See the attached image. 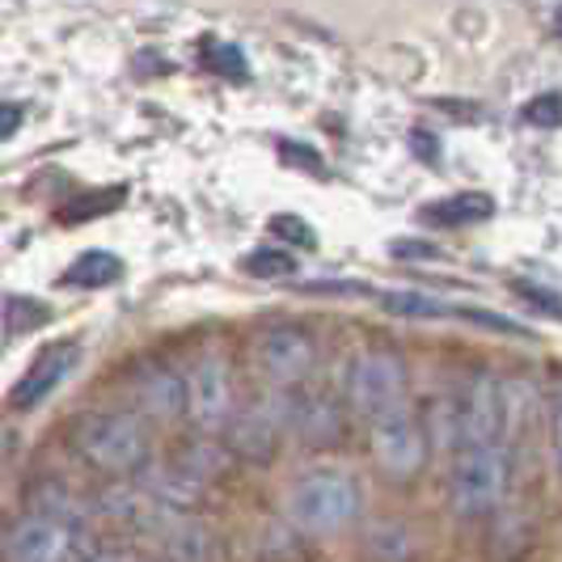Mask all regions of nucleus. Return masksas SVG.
<instances>
[{
	"instance_id": "obj_12",
	"label": "nucleus",
	"mask_w": 562,
	"mask_h": 562,
	"mask_svg": "<svg viewBox=\"0 0 562 562\" xmlns=\"http://www.w3.org/2000/svg\"><path fill=\"white\" fill-rule=\"evenodd\" d=\"M149 537H153V546H157L169 562H216V537L207 533L203 521L165 512V516L153 524Z\"/></svg>"
},
{
	"instance_id": "obj_25",
	"label": "nucleus",
	"mask_w": 562,
	"mask_h": 562,
	"mask_svg": "<svg viewBox=\"0 0 562 562\" xmlns=\"http://www.w3.org/2000/svg\"><path fill=\"white\" fill-rule=\"evenodd\" d=\"M4 314H9V330H35V325H42V321L51 318L47 305L26 301V296H13V301L4 305Z\"/></svg>"
},
{
	"instance_id": "obj_22",
	"label": "nucleus",
	"mask_w": 562,
	"mask_h": 562,
	"mask_svg": "<svg viewBox=\"0 0 562 562\" xmlns=\"http://www.w3.org/2000/svg\"><path fill=\"white\" fill-rule=\"evenodd\" d=\"M245 276H254V280H283V276H292L296 271V258L288 254V250H276V245H267V250H254V254H245Z\"/></svg>"
},
{
	"instance_id": "obj_4",
	"label": "nucleus",
	"mask_w": 562,
	"mask_h": 562,
	"mask_svg": "<svg viewBox=\"0 0 562 562\" xmlns=\"http://www.w3.org/2000/svg\"><path fill=\"white\" fill-rule=\"evenodd\" d=\"M238 414V389H233V363L220 352H203L187 372V419L200 436H216Z\"/></svg>"
},
{
	"instance_id": "obj_27",
	"label": "nucleus",
	"mask_w": 562,
	"mask_h": 562,
	"mask_svg": "<svg viewBox=\"0 0 562 562\" xmlns=\"http://www.w3.org/2000/svg\"><path fill=\"white\" fill-rule=\"evenodd\" d=\"M271 238L288 241V245H314V229L301 216H276L271 220Z\"/></svg>"
},
{
	"instance_id": "obj_19",
	"label": "nucleus",
	"mask_w": 562,
	"mask_h": 562,
	"mask_svg": "<svg viewBox=\"0 0 562 562\" xmlns=\"http://www.w3.org/2000/svg\"><path fill=\"white\" fill-rule=\"evenodd\" d=\"M127 200V187H106V191H93V195H80V200L64 203L60 207V220L64 225H85V220H98L106 212H115Z\"/></svg>"
},
{
	"instance_id": "obj_15",
	"label": "nucleus",
	"mask_w": 562,
	"mask_h": 562,
	"mask_svg": "<svg viewBox=\"0 0 562 562\" xmlns=\"http://www.w3.org/2000/svg\"><path fill=\"white\" fill-rule=\"evenodd\" d=\"M292 419H296V432L314 444V448H334V444L343 440V414H339V401L325 398V394H309V398H301L296 401V410H292Z\"/></svg>"
},
{
	"instance_id": "obj_1",
	"label": "nucleus",
	"mask_w": 562,
	"mask_h": 562,
	"mask_svg": "<svg viewBox=\"0 0 562 562\" xmlns=\"http://www.w3.org/2000/svg\"><path fill=\"white\" fill-rule=\"evenodd\" d=\"M363 482L343 465H318L292 482L288 490V521L305 537H330L360 521Z\"/></svg>"
},
{
	"instance_id": "obj_6",
	"label": "nucleus",
	"mask_w": 562,
	"mask_h": 562,
	"mask_svg": "<svg viewBox=\"0 0 562 562\" xmlns=\"http://www.w3.org/2000/svg\"><path fill=\"white\" fill-rule=\"evenodd\" d=\"M347 398L352 410L363 414L368 423L385 410H394L406 401V363L398 352H385V347H372L356 356L352 363V376H347Z\"/></svg>"
},
{
	"instance_id": "obj_17",
	"label": "nucleus",
	"mask_w": 562,
	"mask_h": 562,
	"mask_svg": "<svg viewBox=\"0 0 562 562\" xmlns=\"http://www.w3.org/2000/svg\"><path fill=\"white\" fill-rule=\"evenodd\" d=\"M123 276V263L106 250H89L64 271V288H106Z\"/></svg>"
},
{
	"instance_id": "obj_29",
	"label": "nucleus",
	"mask_w": 562,
	"mask_h": 562,
	"mask_svg": "<svg viewBox=\"0 0 562 562\" xmlns=\"http://www.w3.org/2000/svg\"><path fill=\"white\" fill-rule=\"evenodd\" d=\"M389 254L394 258H406V263H423V258H440V250L436 245H427V241H410V238H401L389 245Z\"/></svg>"
},
{
	"instance_id": "obj_5",
	"label": "nucleus",
	"mask_w": 562,
	"mask_h": 562,
	"mask_svg": "<svg viewBox=\"0 0 562 562\" xmlns=\"http://www.w3.org/2000/svg\"><path fill=\"white\" fill-rule=\"evenodd\" d=\"M368 440H372V457L385 470V478L406 482L427 465V432H423V423H419L410 401L376 414L368 423Z\"/></svg>"
},
{
	"instance_id": "obj_18",
	"label": "nucleus",
	"mask_w": 562,
	"mask_h": 562,
	"mask_svg": "<svg viewBox=\"0 0 562 562\" xmlns=\"http://www.w3.org/2000/svg\"><path fill=\"white\" fill-rule=\"evenodd\" d=\"M182 474H191L195 482H207L216 478V474H225V465H229V448H220V444H212L207 436L203 440H195V444H187L182 448V457L174 461Z\"/></svg>"
},
{
	"instance_id": "obj_11",
	"label": "nucleus",
	"mask_w": 562,
	"mask_h": 562,
	"mask_svg": "<svg viewBox=\"0 0 562 562\" xmlns=\"http://www.w3.org/2000/svg\"><path fill=\"white\" fill-rule=\"evenodd\" d=\"M280 427L283 419L271 406H245L229 419V457H241L250 465H267L280 452Z\"/></svg>"
},
{
	"instance_id": "obj_26",
	"label": "nucleus",
	"mask_w": 562,
	"mask_h": 562,
	"mask_svg": "<svg viewBox=\"0 0 562 562\" xmlns=\"http://www.w3.org/2000/svg\"><path fill=\"white\" fill-rule=\"evenodd\" d=\"M516 288V296L528 301L533 309H541L546 318H562V296H554L550 288H541V283H512Z\"/></svg>"
},
{
	"instance_id": "obj_10",
	"label": "nucleus",
	"mask_w": 562,
	"mask_h": 562,
	"mask_svg": "<svg viewBox=\"0 0 562 562\" xmlns=\"http://www.w3.org/2000/svg\"><path fill=\"white\" fill-rule=\"evenodd\" d=\"M131 389H136V401H140L144 419H153V423H178V419H187V376L174 372L165 360L144 363L136 372V381H131Z\"/></svg>"
},
{
	"instance_id": "obj_13",
	"label": "nucleus",
	"mask_w": 562,
	"mask_h": 562,
	"mask_svg": "<svg viewBox=\"0 0 562 562\" xmlns=\"http://www.w3.org/2000/svg\"><path fill=\"white\" fill-rule=\"evenodd\" d=\"M140 490L165 508V512H174V516H187V512H200L203 508V482H195L191 474H182L178 465H144L140 470Z\"/></svg>"
},
{
	"instance_id": "obj_24",
	"label": "nucleus",
	"mask_w": 562,
	"mask_h": 562,
	"mask_svg": "<svg viewBox=\"0 0 562 562\" xmlns=\"http://www.w3.org/2000/svg\"><path fill=\"white\" fill-rule=\"evenodd\" d=\"M524 123L528 127H559L562 123V93H537L524 102Z\"/></svg>"
},
{
	"instance_id": "obj_9",
	"label": "nucleus",
	"mask_w": 562,
	"mask_h": 562,
	"mask_svg": "<svg viewBox=\"0 0 562 562\" xmlns=\"http://www.w3.org/2000/svg\"><path fill=\"white\" fill-rule=\"evenodd\" d=\"M461 406V440L465 448L474 444H503L508 436V398H503V381H495L490 372H478L465 389Z\"/></svg>"
},
{
	"instance_id": "obj_31",
	"label": "nucleus",
	"mask_w": 562,
	"mask_h": 562,
	"mask_svg": "<svg viewBox=\"0 0 562 562\" xmlns=\"http://www.w3.org/2000/svg\"><path fill=\"white\" fill-rule=\"evenodd\" d=\"M77 562H140V554L127 546H89V550H80Z\"/></svg>"
},
{
	"instance_id": "obj_30",
	"label": "nucleus",
	"mask_w": 562,
	"mask_h": 562,
	"mask_svg": "<svg viewBox=\"0 0 562 562\" xmlns=\"http://www.w3.org/2000/svg\"><path fill=\"white\" fill-rule=\"evenodd\" d=\"M550 457H554V470L562 478V389L550 398Z\"/></svg>"
},
{
	"instance_id": "obj_23",
	"label": "nucleus",
	"mask_w": 562,
	"mask_h": 562,
	"mask_svg": "<svg viewBox=\"0 0 562 562\" xmlns=\"http://www.w3.org/2000/svg\"><path fill=\"white\" fill-rule=\"evenodd\" d=\"M452 318L474 321V325H482V330H499V334H512V339H524V334H528L521 321L503 318V314H490V309H478V305H452Z\"/></svg>"
},
{
	"instance_id": "obj_33",
	"label": "nucleus",
	"mask_w": 562,
	"mask_h": 562,
	"mask_svg": "<svg viewBox=\"0 0 562 562\" xmlns=\"http://www.w3.org/2000/svg\"><path fill=\"white\" fill-rule=\"evenodd\" d=\"M22 127V106L17 102H0V140H9Z\"/></svg>"
},
{
	"instance_id": "obj_28",
	"label": "nucleus",
	"mask_w": 562,
	"mask_h": 562,
	"mask_svg": "<svg viewBox=\"0 0 562 562\" xmlns=\"http://www.w3.org/2000/svg\"><path fill=\"white\" fill-rule=\"evenodd\" d=\"M207 51H212V68H229L233 77H245V64H241V55H238V47H225V42H212L207 39Z\"/></svg>"
},
{
	"instance_id": "obj_20",
	"label": "nucleus",
	"mask_w": 562,
	"mask_h": 562,
	"mask_svg": "<svg viewBox=\"0 0 562 562\" xmlns=\"http://www.w3.org/2000/svg\"><path fill=\"white\" fill-rule=\"evenodd\" d=\"M381 305L398 318H452V305L423 296V292H389V296H381Z\"/></svg>"
},
{
	"instance_id": "obj_32",
	"label": "nucleus",
	"mask_w": 562,
	"mask_h": 562,
	"mask_svg": "<svg viewBox=\"0 0 562 562\" xmlns=\"http://www.w3.org/2000/svg\"><path fill=\"white\" fill-rule=\"evenodd\" d=\"M280 157L292 161V165H305V169H321V157H318V153H309L305 144H283Z\"/></svg>"
},
{
	"instance_id": "obj_35",
	"label": "nucleus",
	"mask_w": 562,
	"mask_h": 562,
	"mask_svg": "<svg viewBox=\"0 0 562 562\" xmlns=\"http://www.w3.org/2000/svg\"><path fill=\"white\" fill-rule=\"evenodd\" d=\"M554 30H559V35H562V9H559V13H554Z\"/></svg>"
},
{
	"instance_id": "obj_21",
	"label": "nucleus",
	"mask_w": 562,
	"mask_h": 562,
	"mask_svg": "<svg viewBox=\"0 0 562 562\" xmlns=\"http://www.w3.org/2000/svg\"><path fill=\"white\" fill-rule=\"evenodd\" d=\"M410 550H414V541H410L401 521H381L372 528V554L381 562H406Z\"/></svg>"
},
{
	"instance_id": "obj_2",
	"label": "nucleus",
	"mask_w": 562,
	"mask_h": 562,
	"mask_svg": "<svg viewBox=\"0 0 562 562\" xmlns=\"http://www.w3.org/2000/svg\"><path fill=\"white\" fill-rule=\"evenodd\" d=\"M77 452L102 474H140L153 461V436L149 423L131 410H98L77 423Z\"/></svg>"
},
{
	"instance_id": "obj_16",
	"label": "nucleus",
	"mask_w": 562,
	"mask_h": 562,
	"mask_svg": "<svg viewBox=\"0 0 562 562\" xmlns=\"http://www.w3.org/2000/svg\"><path fill=\"white\" fill-rule=\"evenodd\" d=\"M495 216V200L482 195V191H465V195H452V200L427 203L423 207V220L436 225V229H457V225H478Z\"/></svg>"
},
{
	"instance_id": "obj_7",
	"label": "nucleus",
	"mask_w": 562,
	"mask_h": 562,
	"mask_svg": "<svg viewBox=\"0 0 562 562\" xmlns=\"http://www.w3.org/2000/svg\"><path fill=\"white\" fill-rule=\"evenodd\" d=\"M85 550L77 524L55 521V516H22L4 537V559L9 562H77Z\"/></svg>"
},
{
	"instance_id": "obj_8",
	"label": "nucleus",
	"mask_w": 562,
	"mask_h": 562,
	"mask_svg": "<svg viewBox=\"0 0 562 562\" xmlns=\"http://www.w3.org/2000/svg\"><path fill=\"white\" fill-rule=\"evenodd\" d=\"M254 360L263 363V372L276 385H301L314 372L318 347H314L309 330H301L292 321H276V325H263L254 334Z\"/></svg>"
},
{
	"instance_id": "obj_3",
	"label": "nucleus",
	"mask_w": 562,
	"mask_h": 562,
	"mask_svg": "<svg viewBox=\"0 0 562 562\" xmlns=\"http://www.w3.org/2000/svg\"><path fill=\"white\" fill-rule=\"evenodd\" d=\"M512 482V452L508 444H474L461 448L448 478V503L457 516H486L503 503Z\"/></svg>"
},
{
	"instance_id": "obj_14",
	"label": "nucleus",
	"mask_w": 562,
	"mask_h": 562,
	"mask_svg": "<svg viewBox=\"0 0 562 562\" xmlns=\"http://www.w3.org/2000/svg\"><path fill=\"white\" fill-rule=\"evenodd\" d=\"M73 363H77V347H73V343L47 347L39 360L26 368V376L13 385V406H17V410H35V406L73 372Z\"/></svg>"
},
{
	"instance_id": "obj_34",
	"label": "nucleus",
	"mask_w": 562,
	"mask_h": 562,
	"mask_svg": "<svg viewBox=\"0 0 562 562\" xmlns=\"http://www.w3.org/2000/svg\"><path fill=\"white\" fill-rule=\"evenodd\" d=\"M410 140H414V153H419V157H427V161H436V157H440V149H436V140H432V136H423V131H414Z\"/></svg>"
}]
</instances>
